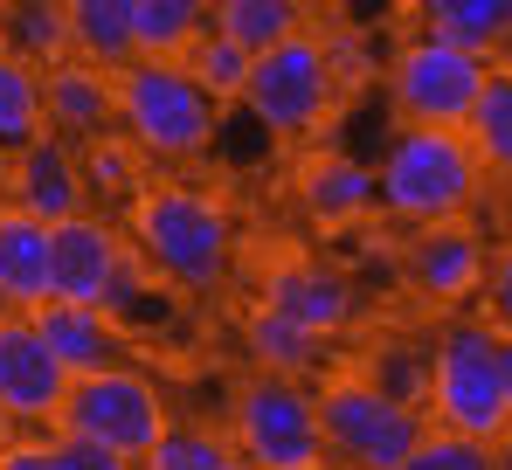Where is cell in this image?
<instances>
[{
	"label": "cell",
	"mask_w": 512,
	"mask_h": 470,
	"mask_svg": "<svg viewBox=\"0 0 512 470\" xmlns=\"http://www.w3.org/2000/svg\"><path fill=\"white\" fill-rule=\"evenodd\" d=\"M125 242L132 256L173 284L187 298H208L229 284V263H236V215L222 194L208 187H187V180H160V187H139L132 208H125Z\"/></svg>",
	"instance_id": "obj_1"
},
{
	"label": "cell",
	"mask_w": 512,
	"mask_h": 470,
	"mask_svg": "<svg viewBox=\"0 0 512 470\" xmlns=\"http://www.w3.org/2000/svg\"><path fill=\"white\" fill-rule=\"evenodd\" d=\"M478 187H485V166L457 125H402L374 166V208L402 229L464 222L478 208Z\"/></svg>",
	"instance_id": "obj_2"
},
{
	"label": "cell",
	"mask_w": 512,
	"mask_h": 470,
	"mask_svg": "<svg viewBox=\"0 0 512 470\" xmlns=\"http://www.w3.org/2000/svg\"><path fill=\"white\" fill-rule=\"evenodd\" d=\"M118 132L146 153V166H187L215 146L222 104L187 77L180 56H132L118 70Z\"/></svg>",
	"instance_id": "obj_3"
},
{
	"label": "cell",
	"mask_w": 512,
	"mask_h": 470,
	"mask_svg": "<svg viewBox=\"0 0 512 470\" xmlns=\"http://www.w3.org/2000/svg\"><path fill=\"white\" fill-rule=\"evenodd\" d=\"M436 429L478 436V443H506V374H499V325L492 318H450L429 339V401Z\"/></svg>",
	"instance_id": "obj_4"
},
{
	"label": "cell",
	"mask_w": 512,
	"mask_h": 470,
	"mask_svg": "<svg viewBox=\"0 0 512 470\" xmlns=\"http://www.w3.org/2000/svg\"><path fill=\"white\" fill-rule=\"evenodd\" d=\"M340 97L346 90H340V77H333V63H326V42L305 35V28L250 56L243 111H250L270 139H312L319 125H333Z\"/></svg>",
	"instance_id": "obj_5"
},
{
	"label": "cell",
	"mask_w": 512,
	"mask_h": 470,
	"mask_svg": "<svg viewBox=\"0 0 512 470\" xmlns=\"http://www.w3.org/2000/svg\"><path fill=\"white\" fill-rule=\"evenodd\" d=\"M312 401H319V443H326V457H340L346 470H402L409 450L423 443V429H429L423 408L381 394L367 374L326 381Z\"/></svg>",
	"instance_id": "obj_6"
},
{
	"label": "cell",
	"mask_w": 512,
	"mask_h": 470,
	"mask_svg": "<svg viewBox=\"0 0 512 470\" xmlns=\"http://www.w3.org/2000/svg\"><path fill=\"white\" fill-rule=\"evenodd\" d=\"M485 70H492V56L416 28L409 42H395L381 77H388V104H395L402 125H457L464 132V118L485 90Z\"/></svg>",
	"instance_id": "obj_7"
},
{
	"label": "cell",
	"mask_w": 512,
	"mask_h": 470,
	"mask_svg": "<svg viewBox=\"0 0 512 470\" xmlns=\"http://www.w3.org/2000/svg\"><path fill=\"white\" fill-rule=\"evenodd\" d=\"M56 422H63V436L104 443V450H118V457L139 464V457L160 443V429H167V401H160V388H153L146 374H132V367H104V374L70 381L63 408H56Z\"/></svg>",
	"instance_id": "obj_8"
},
{
	"label": "cell",
	"mask_w": 512,
	"mask_h": 470,
	"mask_svg": "<svg viewBox=\"0 0 512 470\" xmlns=\"http://www.w3.org/2000/svg\"><path fill=\"white\" fill-rule=\"evenodd\" d=\"M236 457L256 470H291V464H319V401L305 394V381L284 374H256L236 388Z\"/></svg>",
	"instance_id": "obj_9"
},
{
	"label": "cell",
	"mask_w": 512,
	"mask_h": 470,
	"mask_svg": "<svg viewBox=\"0 0 512 470\" xmlns=\"http://www.w3.org/2000/svg\"><path fill=\"white\" fill-rule=\"evenodd\" d=\"M256 305L298 318V325L319 332V339H340L346 325L360 318V284L346 277L340 263H326V256H277V263L263 270V298H256Z\"/></svg>",
	"instance_id": "obj_10"
},
{
	"label": "cell",
	"mask_w": 512,
	"mask_h": 470,
	"mask_svg": "<svg viewBox=\"0 0 512 470\" xmlns=\"http://www.w3.org/2000/svg\"><path fill=\"white\" fill-rule=\"evenodd\" d=\"M125 249H132L125 229L104 222V215H90V208L49 222V291L70 298V305H97L104 312V291H111Z\"/></svg>",
	"instance_id": "obj_11"
},
{
	"label": "cell",
	"mask_w": 512,
	"mask_h": 470,
	"mask_svg": "<svg viewBox=\"0 0 512 470\" xmlns=\"http://www.w3.org/2000/svg\"><path fill=\"white\" fill-rule=\"evenodd\" d=\"M402 284L429 298V305H464V298H478L485 291V242L478 229H464V222H429V229H409L402 242Z\"/></svg>",
	"instance_id": "obj_12"
},
{
	"label": "cell",
	"mask_w": 512,
	"mask_h": 470,
	"mask_svg": "<svg viewBox=\"0 0 512 470\" xmlns=\"http://www.w3.org/2000/svg\"><path fill=\"white\" fill-rule=\"evenodd\" d=\"M70 394V374L56 367V353L42 346L28 312H0V408L14 422H56Z\"/></svg>",
	"instance_id": "obj_13"
},
{
	"label": "cell",
	"mask_w": 512,
	"mask_h": 470,
	"mask_svg": "<svg viewBox=\"0 0 512 470\" xmlns=\"http://www.w3.org/2000/svg\"><path fill=\"white\" fill-rule=\"evenodd\" d=\"M0 187H7V201H14L21 215H35V222H63V215L90 208L84 166H77V146H70V139H56V132L28 139L21 153H7V173H0Z\"/></svg>",
	"instance_id": "obj_14"
},
{
	"label": "cell",
	"mask_w": 512,
	"mask_h": 470,
	"mask_svg": "<svg viewBox=\"0 0 512 470\" xmlns=\"http://www.w3.org/2000/svg\"><path fill=\"white\" fill-rule=\"evenodd\" d=\"M42 118H49V132L70 139V146L111 132V125H118V70H97L84 56L42 63Z\"/></svg>",
	"instance_id": "obj_15"
},
{
	"label": "cell",
	"mask_w": 512,
	"mask_h": 470,
	"mask_svg": "<svg viewBox=\"0 0 512 470\" xmlns=\"http://www.w3.org/2000/svg\"><path fill=\"white\" fill-rule=\"evenodd\" d=\"M35 332H42V346L56 353V367L70 374V381H84V374H104V367H118V353H125V339H118V318L97 312V305H70V298H49V305H35Z\"/></svg>",
	"instance_id": "obj_16"
},
{
	"label": "cell",
	"mask_w": 512,
	"mask_h": 470,
	"mask_svg": "<svg viewBox=\"0 0 512 470\" xmlns=\"http://www.w3.org/2000/svg\"><path fill=\"white\" fill-rule=\"evenodd\" d=\"M291 187L319 229H360L374 215V166H360L353 153H305Z\"/></svg>",
	"instance_id": "obj_17"
},
{
	"label": "cell",
	"mask_w": 512,
	"mask_h": 470,
	"mask_svg": "<svg viewBox=\"0 0 512 470\" xmlns=\"http://www.w3.org/2000/svg\"><path fill=\"white\" fill-rule=\"evenodd\" d=\"M49 298V222L0 201V312H35Z\"/></svg>",
	"instance_id": "obj_18"
},
{
	"label": "cell",
	"mask_w": 512,
	"mask_h": 470,
	"mask_svg": "<svg viewBox=\"0 0 512 470\" xmlns=\"http://www.w3.org/2000/svg\"><path fill=\"white\" fill-rule=\"evenodd\" d=\"M243 346H250L256 374L305 381V374H319V367H326V339H319V332H305L298 318L270 312V305H256V312L243 318Z\"/></svg>",
	"instance_id": "obj_19"
},
{
	"label": "cell",
	"mask_w": 512,
	"mask_h": 470,
	"mask_svg": "<svg viewBox=\"0 0 512 470\" xmlns=\"http://www.w3.org/2000/svg\"><path fill=\"white\" fill-rule=\"evenodd\" d=\"M63 28H70V56H84L97 70H125L132 49V0H63Z\"/></svg>",
	"instance_id": "obj_20"
},
{
	"label": "cell",
	"mask_w": 512,
	"mask_h": 470,
	"mask_svg": "<svg viewBox=\"0 0 512 470\" xmlns=\"http://www.w3.org/2000/svg\"><path fill=\"white\" fill-rule=\"evenodd\" d=\"M416 21L443 42L478 49V56L512 49V0H416Z\"/></svg>",
	"instance_id": "obj_21"
},
{
	"label": "cell",
	"mask_w": 512,
	"mask_h": 470,
	"mask_svg": "<svg viewBox=\"0 0 512 470\" xmlns=\"http://www.w3.org/2000/svg\"><path fill=\"white\" fill-rule=\"evenodd\" d=\"M464 139H471V153H478L485 173H506L512 180V63L485 70V90H478V104L464 118Z\"/></svg>",
	"instance_id": "obj_22"
},
{
	"label": "cell",
	"mask_w": 512,
	"mask_h": 470,
	"mask_svg": "<svg viewBox=\"0 0 512 470\" xmlns=\"http://www.w3.org/2000/svg\"><path fill=\"white\" fill-rule=\"evenodd\" d=\"M208 28L256 56V49L305 28V0H208Z\"/></svg>",
	"instance_id": "obj_23"
},
{
	"label": "cell",
	"mask_w": 512,
	"mask_h": 470,
	"mask_svg": "<svg viewBox=\"0 0 512 470\" xmlns=\"http://www.w3.org/2000/svg\"><path fill=\"white\" fill-rule=\"evenodd\" d=\"M42 132H49V118H42V70L28 56L0 49V159L21 153Z\"/></svg>",
	"instance_id": "obj_24"
},
{
	"label": "cell",
	"mask_w": 512,
	"mask_h": 470,
	"mask_svg": "<svg viewBox=\"0 0 512 470\" xmlns=\"http://www.w3.org/2000/svg\"><path fill=\"white\" fill-rule=\"evenodd\" d=\"M208 35V0H132V49L139 56H187Z\"/></svg>",
	"instance_id": "obj_25"
},
{
	"label": "cell",
	"mask_w": 512,
	"mask_h": 470,
	"mask_svg": "<svg viewBox=\"0 0 512 470\" xmlns=\"http://www.w3.org/2000/svg\"><path fill=\"white\" fill-rule=\"evenodd\" d=\"M77 166H84V194H118V201H132L139 187H146V153L111 125V132H97L77 146Z\"/></svg>",
	"instance_id": "obj_26"
},
{
	"label": "cell",
	"mask_w": 512,
	"mask_h": 470,
	"mask_svg": "<svg viewBox=\"0 0 512 470\" xmlns=\"http://www.w3.org/2000/svg\"><path fill=\"white\" fill-rule=\"evenodd\" d=\"M7 42L0 49H14V56H28L35 70L42 63H56V56H70V28H63V0H14L7 7V28H0Z\"/></svg>",
	"instance_id": "obj_27"
},
{
	"label": "cell",
	"mask_w": 512,
	"mask_h": 470,
	"mask_svg": "<svg viewBox=\"0 0 512 470\" xmlns=\"http://www.w3.org/2000/svg\"><path fill=\"white\" fill-rule=\"evenodd\" d=\"M180 63H187V77L201 83L222 111H236V104H243V83H250V49H236L229 35H215V28H208V35H194V49H187Z\"/></svg>",
	"instance_id": "obj_28"
},
{
	"label": "cell",
	"mask_w": 512,
	"mask_h": 470,
	"mask_svg": "<svg viewBox=\"0 0 512 470\" xmlns=\"http://www.w3.org/2000/svg\"><path fill=\"white\" fill-rule=\"evenodd\" d=\"M146 470H236V443H222V436H208V429H160V443L139 457Z\"/></svg>",
	"instance_id": "obj_29"
},
{
	"label": "cell",
	"mask_w": 512,
	"mask_h": 470,
	"mask_svg": "<svg viewBox=\"0 0 512 470\" xmlns=\"http://www.w3.org/2000/svg\"><path fill=\"white\" fill-rule=\"evenodd\" d=\"M402 470H499V443H478L457 429H423V443L409 450Z\"/></svg>",
	"instance_id": "obj_30"
},
{
	"label": "cell",
	"mask_w": 512,
	"mask_h": 470,
	"mask_svg": "<svg viewBox=\"0 0 512 470\" xmlns=\"http://www.w3.org/2000/svg\"><path fill=\"white\" fill-rule=\"evenodd\" d=\"M367 381L381 394H395V401H409V408H423L429 401V353H416V346H381V360L367 367Z\"/></svg>",
	"instance_id": "obj_31"
},
{
	"label": "cell",
	"mask_w": 512,
	"mask_h": 470,
	"mask_svg": "<svg viewBox=\"0 0 512 470\" xmlns=\"http://www.w3.org/2000/svg\"><path fill=\"white\" fill-rule=\"evenodd\" d=\"M319 42H326V63H333L340 90H360V83L374 77V56H367V42H360V35H319Z\"/></svg>",
	"instance_id": "obj_32"
},
{
	"label": "cell",
	"mask_w": 512,
	"mask_h": 470,
	"mask_svg": "<svg viewBox=\"0 0 512 470\" xmlns=\"http://www.w3.org/2000/svg\"><path fill=\"white\" fill-rule=\"evenodd\" d=\"M56 450H63V470H132V457H118L104 443H84V436H56Z\"/></svg>",
	"instance_id": "obj_33"
},
{
	"label": "cell",
	"mask_w": 512,
	"mask_h": 470,
	"mask_svg": "<svg viewBox=\"0 0 512 470\" xmlns=\"http://www.w3.org/2000/svg\"><path fill=\"white\" fill-rule=\"evenodd\" d=\"M485 284H492V325L499 332H512V242L485 263Z\"/></svg>",
	"instance_id": "obj_34"
},
{
	"label": "cell",
	"mask_w": 512,
	"mask_h": 470,
	"mask_svg": "<svg viewBox=\"0 0 512 470\" xmlns=\"http://www.w3.org/2000/svg\"><path fill=\"white\" fill-rule=\"evenodd\" d=\"M0 470H63V450H56V443H21V436H14V443L0 450Z\"/></svg>",
	"instance_id": "obj_35"
},
{
	"label": "cell",
	"mask_w": 512,
	"mask_h": 470,
	"mask_svg": "<svg viewBox=\"0 0 512 470\" xmlns=\"http://www.w3.org/2000/svg\"><path fill=\"white\" fill-rule=\"evenodd\" d=\"M499 374H506V415H512V332H499Z\"/></svg>",
	"instance_id": "obj_36"
},
{
	"label": "cell",
	"mask_w": 512,
	"mask_h": 470,
	"mask_svg": "<svg viewBox=\"0 0 512 470\" xmlns=\"http://www.w3.org/2000/svg\"><path fill=\"white\" fill-rule=\"evenodd\" d=\"M7 443H14V415L0 408V450H7Z\"/></svg>",
	"instance_id": "obj_37"
},
{
	"label": "cell",
	"mask_w": 512,
	"mask_h": 470,
	"mask_svg": "<svg viewBox=\"0 0 512 470\" xmlns=\"http://www.w3.org/2000/svg\"><path fill=\"white\" fill-rule=\"evenodd\" d=\"M291 470H326V457H319V464H291Z\"/></svg>",
	"instance_id": "obj_38"
},
{
	"label": "cell",
	"mask_w": 512,
	"mask_h": 470,
	"mask_svg": "<svg viewBox=\"0 0 512 470\" xmlns=\"http://www.w3.org/2000/svg\"><path fill=\"white\" fill-rule=\"evenodd\" d=\"M236 470H256V464H236Z\"/></svg>",
	"instance_id": "obj_39"
}]
</instances>
